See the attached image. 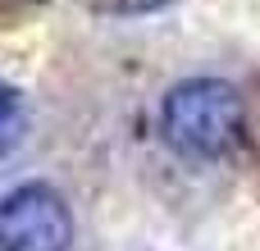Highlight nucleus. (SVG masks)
Segmentation results:
<instances>
[{"label":"nucleus","instance_id":"3","mask_svg":"<svg viewBox=\"0 0 260 251\" xmlns=\"http://www.w3.org/2000/svg\"><path fill=\"white\" fill-rule=\"evenodd\" d=\"M27 137V101L14 82L0 78V155H9Z\"/></svg>","mask_w":260,"mask_h":251},{"label":"nucleus","instance_id":"4","mask_svg":"<svg viewBox=\"0 0 260 251\" xmlns=\"http://www.w3.org/2000/svg\"><path fill=\"white\" fill-rule=\"evenodd\" d=\"M174 0H96V14H110V18H142V14H160L169 9Z\"/></svg>","mask_w":260,"mask_h":251},{"label":"nucleus","instance_id":"1","mask_svg":"<svg viewBox=\"0 0 260 251\" xmlns=\"http://www.w3.org/2000/svg\"><path fill=\"white\" fill-rule=\"evenodd\" d=\"M247 133L242 91L224 78H183L160 101V137L183 160H224Z\"/></svg>","mask_w":260,"mask_h":251},{"label":"nucleus","instance_id":"2","mask_svg":"<svg viewBox=\"0 0 260 251\" xmlns=\"http://www.w3.org/2000/svg\"><path fill=\"white\" fill-rule=\"evenodd\" d=\"M73 210L46 178L14 183L0 197V251H73Z\"/></svg>","mask_w":260,"mask_h":251},{"label":"nucleus","instance_id":"5","mask_svg":"<svg viewBox=\"0 0 260 251\" xmlns=\"http://www.w3.org/2000/svg\"><path fill=\"white\" fill-rule=\"evenodd\" d=\"M32 5H41V0H32Z\"/></svg>","mask_w":260,"mask_h":251}]
</instances>
